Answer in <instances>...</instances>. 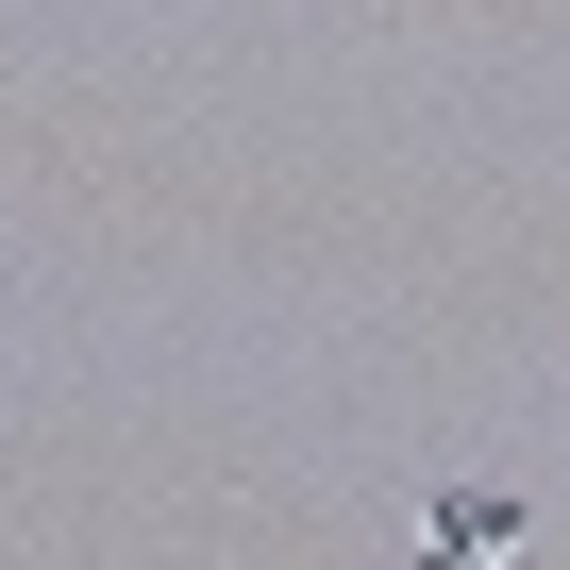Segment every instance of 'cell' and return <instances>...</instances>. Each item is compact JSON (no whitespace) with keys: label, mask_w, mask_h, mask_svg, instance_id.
Instances as JSON below:
<instances>
[{"label":"cell","mask_w":570,"mask_h":570,"mask_svg":"<svg viewBox=\"0 0 570 570\" xmlns=\"http://www.w3.org/2000/svg\"><path fill=\"white\" fill-rule=\"evenodd\" d=\"M537 520H520V487H436L420 503V570H503Z\"/></svg>","instance_id":"1"}]
</instances>
